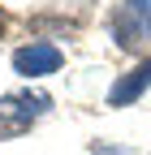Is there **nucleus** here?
I'll use <instances>...</instances> for the list:
<instances>
[{"mask_svg": "<svg viewBox=\"0 0 151 155\" xmlns=\"http://www.w3.org/2000/svg\"><path fill=\"white\" fill-rule=\"evenodd\" d=\"M108 35L125 52L151 48V0H121L108 17Z\"/></svg>", "mask_w": 151, "mask_h": 155, "instance_id": "f257e3e1", "label": "nucleus"}, {"mask_svg": "<svg viewBox=\"0 0 151 155\" xmlns=\"http://www.w3.org/2000/svg\"><path fill=\"white\" fill-rule=\"evenodd\" d=\"M52 99L43 91H9L0 95V134L5 138H17V134H26L39 116H48Z\"/></svg>", "mask_w": 151, "mask_h": 155, "instance_id": "f03ea898", "label": "nucleus"}, {"mask_svg": "<svg viewBox=\"0 0 151 155\" xmlns=\"http://www.w3.org/2000/svg\"><path fill=\"white\" fill-rule=\"evenodd\" d=\"M61 65H65V52L56 48V43H48V39H35V43H26V48L13 52V69L22 73V78H48V73H56Z\"/></svg>", "mask_w": 151, "mask_h": 155, "instance_id": "7ed1b4c3", "label": "nucleus"}, {"mask_svg": "<svg viewBox=\"0 0 151 155\" xmlns=\"http://www.w3.org/2000/svg\"><path fill=\"white\" fill-rule=\"evenodd\" d=\"M147 91H151V56H147V61H138L134 69H125L117 82L108 86L104 104H108V108H129L134 99H143Z\"/></svg>", "mask_w": 151, "mask_h": 155, "instance_id": "20e7f679", "label": "nucleus"}, {"mask_svg": "<svg viewBox=\"0 0 151 155\" xmlns=\"http://www.w3.org/2000/svg\"><path fill=\"white\" fill-rule=\"evenodd\" d=\"M5 26H9V17H5V9H0V35H5Z\"/></svg>", "mask_w": 151, "mask_h": 155, "instance_id": "39448f33", "label": "nucleus"}]
</instances>
